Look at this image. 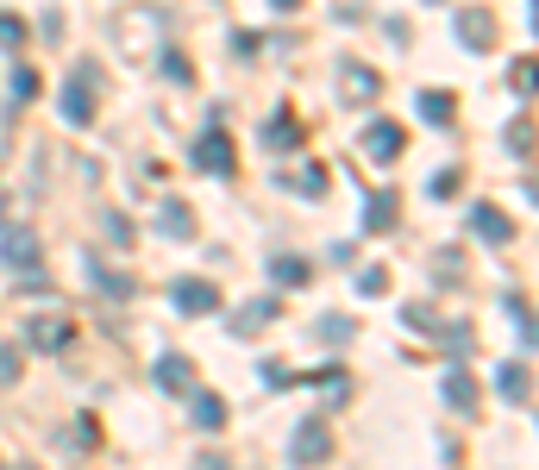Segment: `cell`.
Segmentation results:
<instances>
[{"label":"cell","instance_id":"ba28073f","mask_svg":"<svg viewBox=\"0 0 539 470\" xmlns=\"http://www.w3.org/2000/svg\"><path fill=\"white\" fill-rule=\"evenodd\" d=\"M289 458H295V464H320V458H333V433H326V420H301L295 439H289Z\"/></svg>","mask_w":539,"mask_h":470},{"label":"cell","instance_id":"7402d4cb","mask_svg":"<svg viewBox=\"0 0 539 470\" xmlns=\"http://www.w3.org/2000/svg\"><path fill=\"white\" fill-rule=\"evenodd\" d=\"M420 113H427L433 126H452V113H458V94H445V88H427V94H420Z\"/></svg>","mask_w":539,"mask_h":470},{"label":"cell","instance_id":"5bb4252c","mask_svg":"<svg viewBox=\"0 0 539 470\" xmlns=\"http://www.w3.org/2000/svg\"><path fill=\"white\" fill-rule=\"evenodd\" d=\"M157 232L163 239H195V207L189 201H163L157 207Z\"/></svg>","mask_w":539,"mask_h":470},{"label":"cell","instance_id":"7c38bea8","mask_svg":"<svg viewBox=\"0 0 539 470\" xmlns=\"http://www.w3.org/2000/svg\"><path fill=\"white\" fill-rule=\"evenodd\" d=\"M151 376H157V389H163V395H189V389H195V364L182 358V351H163Z\"/></svg>","mask_w":539,"mask_h":470},{"label":"cell","instance_id":"1f68e13d","mask_svg":"<svg viewBox=\"0 0 539 470\" xmlns=\"http://www.w3.org/2000/svg\"><path fill=\"white\" fill-rule=\"evenodd\" d=\"M433 276L445 282V289H452V282L464 276V270H458V251H439V257H433Z\"/></svg>","mask_w":539,"mask_h":470},{"label":"cell","instance_id":"603a6c76","mask_svg":"<svg viewBox=\"0 0 539 470\" xmlns=\"http://www.w3.org/2000/svg\"><path fill=\"white\" fill-rule=\"evenodd\" d=\"M351 333H358V326H351L345 314H320V320H314V339H320V345H345Z\"/></svg>","mask_w":539,"mask_h":470},{"label":"cell","instance_id":"836d02e7","mask_svg":"<svg viewBox=\"0 0 539 470\" xmlns=\"http://www.w3.org/2000/svg\"><path fill=\"white\" fill-rule=\"evenodd\" d=\"M508 82H514V94H521V101H527V94H533V69H527V57H521V63H514V69H508Z\"/></svg>","mask_w":539,"mask_h":470},{"label":"cell","instance_id":"4fadbf2b","mask_svg":"<svg viewBox=\"0 0 539 470\" xmlns=\"http://www.w3.org/2000/svg\"><path fill=\"white\" fill-rule=\"evenodd\" d=\"M458 44L489 51V44H496V13H489V7H464V13H458Z\"/></svg>","mask_w":539,"mask_h":470},{"label":"cell","instance_id":"4316f807","mask_svg":"<svg viewBox=\"0 0 539 470\" xmlns=\"http://www.w3.org/2000/svg\"><path fill=\"white\" fill-rule=\"evenodd\" d=\"M508 151L521 157V163H533V120H527V113H521V120L508 126Z\"/></svg>","mask_w":539,"mask_h":470},{"label":"cell","instance_id":"83f0119b","mask_svg":"<svg viewBox=\"0 0 539 470\" xmlns=\"http://www.w3.org/2000/svg\"><path fill=\"white\" fill-rule=\"evenodd\" d=\"M289 188H295V195H314V201H320V195H326V170H320V163H308V170L289 176Z\"/></svg>","mask_w":539,"mask_h":470},{"label":"cell","instance_id":"484cf974","mask_svg":"<svg viewBox=\"0 0 539 470\" xmlns=\"http://www.w3.org/2000/svg\"><path fill=\"white\" fill-rule=\"evenodd\" d=\"M32 94H38V76H32V69H26V63H19V69H13V76H7V101H13V107H26V101H32Z\"/></svg>","mask_w":539,"mask_h":470},{"label":"cell","instance_id":"6da1fadb","mask_svg":"<svg viewBox=\"0 0 539 470\" xmlns=\"http://www.w3.org/2000/svg\"><path fill=\"white\" fill-rule=\"evenodd\" d=\"M163 32H170V13L163 7H132V13H120V26H113V51L126 63H151L163 51Z\"/></svg>","mask_w":539,"mask_h":470},{"label":"cell","instance_id":"f546056e","mask_svg":"<svg viewBox=\"0 0 539 470\" xmlns=\"http://www.w3.org/2000/svg\"><path fill=\"white\" fill-rule=\"evenodd\" d=\"M101 232H107V245H120V251L132 245V220L126 214H101Z\"/></svg>","mask_w":539,"mask_h":470},{"label":"cell","instance_id":"5b68a950","mask_svg":"<svg viewBox=\"0 0 539 470\" xmlns=\"http://www.w3.org/2000/svg\"><path fill=\"white\" fill-rule=\"evenodd\" d=\"M0 264H7L13 276H38V270H44V245H38V232H32V226H13L7 239H0Z\"/></svg>","mask_w":539,"mask_h":470},{"label":"cell","instance_id":"ffe728a7","mask_svg":"<svg viewBox=\"0 0 539 470\" xmlns=\"http://www.w3.org/2000/svg\"><path fill=\"white\" fill-rule=\"evenodd\" d=\"M189 395H195V389H189ZM189 420H195V427H207V433H220V427H226V402H220V395H195Z\"/></svg>","mask_w":539,"mask_h":470},{"label":"cell","instance_id":"cb8c5ba5","mask_svg":"<svg viewBox=\"0 0 539 470\" xmlns=\"http://www.w3.org/2000/svg\"><path fill=\"white\" fill-rule=\"evenodd\" d=\"M0 51H7V57L26 51V19H19V13H0Z\"/></svg>","mask_w":539,"mask_h":470},{"label":"cell","instance_id":"e0dca14e","mask_svg":"<svg viewBox=\"0 0 539 470\" xmlns=\"http://www.w3.org/2000/svg\"><path fill=\"white\" fill-rule=\"evenodd\" d=\"M395 207H402V195H395V188H377L370 207H364V232H389L395 226Z\"/></svg>","mask_w":539,"mask_h":470},{"label":"cell","instance_id":"9a60e30c","mask_svg":"<svg viewBox=\"0 0 539 470\" xmlns=\"http://www.w3.org/2000/svg\"><path fill=\"white\" fill-rule=\"evenodd\" d=\"M445 402H452L458 414H477V376L464 370V364H452V370H445Z\"/></svg>","mask_w":539,"mask_h":470},{"label":"cell","instance_id":"f1b7e54d","mask_svg":"<svg viewBox=\"0 0 539 470\" xmlns=\"http://www.w3.org/2000/svg\"><path fill=\"white\" fill-rule=\"evenodd\" d=\"M151 63H163V76H170V82H182V88L195 82V69H189V57H182V51H157Z\"/></svg>","mask_w":539,"mask_h":470},{"label":"cell","instance_id":"4dcf8cb0","mask_svg":"<svg viewBox=\"0 0 539 470\" xmlns=\"http://www.w3.org/2000/svg\"><path fill=\"white\" fill-rule=\"evenodd\" d=\"M257 376H264V389H289L295 383V376L283 370V358H264V364H257Z\"/></svg>","mask_w":539,"mask_h":470},{"label":"cell","instance_id":"8fae6325","mask_svg":"<svg viewBox=\"0 0 539 470\" xmlns=\"http://www.w3.org/2000/svg\"><path fill=\"white\" fill-rule=\"evenodd\" d=\"M276 314H283V301H276V295H251L245 308L232 314V333H239V339H251V333H264V326H270Z\"/></svg>","mask_w":539,"mask_h":470},{"label":"cell","instance_id":"d6986e66","mask_svg":"<svg viewBox=\"0 0 539 470\" xmlns=\"http://www.w3.org/2000/svg\"><path fill=\"white\" fill-rule=\"evenodd\" d=\"M264 145L270 151H295L301 145V120H295V113H276V120L264 126Z\"/></svg>","mask_w":539,"mask_h":470},{"label":"cell","instance_id":"d4e9b609","mask_svg":"<svg viewBox=\"0 0 539 470\" xmlns=\"http://www.w3.org/2000/svg\"><path fill=\"white\" fill-rule=\"evenodd\" d=\"M19 370H26V345L0 339V389H7V383H19Z\"/></svg>","mask_w":539,"mask_h":470},{"label":"cell","instance_id":"8992f818","mask_svg":"<svg viewBox=\"0 0 539 470\" xmlns=\"http://www.w3.org/2000/svg\"><path fill=\"white\" fill-rule=\"evenodd\" d=\"M195 170H201V176H232V170H239V157H232V138H226V126H207V132L195 138Z\"/></svg>","mask_w":539,"mask_h":470},{"label":"cell","instance_id":"2e32d148","mask_svg":"<svg viewBox=\"0 0 539 470\" xmlns=\"http://www.w3.org/2000/svg\"><path fill=\"white\" fill-rule=\"evenodd\" d=\"M88 282H95L101 295H113V301H132V289H138V282H132L126 270H107L101 257H88Z\"/></svg>","mask_w":539,"mask_h":470},{"label":"cell","instance_id":"ac0fdd59","mask_svg":"<svg viewBox=\"0 0 539 470\" xmlns=\"http://www.w3.org/2000/svg\"><path fill=\"white\" fill-rule=\"evenodd\" d=\"M496 389L508 395V402H527V395H533V376H527V358H521V364L508 358V364L496 370Z\"/></svg>","mask_w":539,"mask_h":470},{"label":"cell","instance_id":"e575fe53","mask_svg":"<svg viewBox=\"0 0 539 470\" xmlns=\"http://www.w3.org/2000/svg\"><path fill=\"white\" fill-rule=\"evenodd\" d=\"M270 7H283V13H295V7H301V0H270Z\"/></svg>","mask_w":539,"mask_h":470},{"label":"cell","instance_id":"44dd1931","mask_svg":"<svg viewBox=\"0 0 539 470\" xmlns=\"http://www.w3.org/2000/svg\"><path fill=\"white\" fill-rule=\"evenodd\" d=\"M270 276H276V289H301V282H308L314 276V264H308V257H276V264H270Z\"/></svg>","mask_w":539,"mask_h":470},{"label":"cell","instance_id":"30bf717a","mask_svg":"<svg viewBox=\"0 0 539 470\" xmlns=\"http://www.w3.org/2000/svg\"><path fill=\"white\" fill-rule=\"evenodd\" d=\"M471 232H477L483 245H514V220L502 214V207H489V201L471 207Z\"/></svg>","mask_w":539,"mask_h":470},{"label":"cell","instance_id":"7a4b0ae2","mask_svg":"<svg viewBox=\"0 0 539 470\" xmlns=\"http://www.w3.org/2000/svg\"><path fill=\"white\" fill-rule=\"evenodd\" d=\"M95 88H101V69H95V63H76V69H69V82H63V94H57L63 126H95Z\"/></svg>","mask_w":539,"mask_h":470},{"label":"cell","instance_id":"d6a6232c","mask_svg":"<svg viewBox=\"0 0 539 470\" xmlns=\"http://www.w3.org/2000/svg\"><path fill=\"white\" fill-rule=\"evenodd\" d=\"M358 295H389V276L383 270H358Z\"/></svg>","mask_w":539,"mask_h":470},{"label":"cell","instance_id":"3957f363","mask_svg":"<svg viewBox=\"0 0 539 470\" xmlns=\"http://www.w3.org/2000/svg\"><path fill=\"white\" fill-rule=\"evenodd\" d=\"M170 308H176V314H189V320L220 314V289H214L207 276H176V282H170Z\"/></svg>","mask_w":539,"mask_h":470},{"label":"cell","instance_id":"52a82bcc","mask_svg":"<svg viewBox=\"0 0 539 470\" xmlns=\"http://www.w3.org/2000/svg\"><path fill=\"white\" fill-rule=\"evenodd\" d=\"M339 94H345V107H370L383 94V76L364 63H339Z\"/></svg>","mask_w":539,"mask_h":470},{"label":"cell","instance_id":"277c9868","mask_svg":"<svg viewBox=\"0 0 539 470\" xmlns=\"http://www.w3.org/2000/svg\"><path fill=\"white\" fill-rule=\"evenodd\" d=\"M26 345L63 358V351L76 345V326H69V314H26Z\"/></svg>","mask_w":539,"mask_h":470},{"label":"cell","instance_id":"9c48e42d","mask_svg":"<svg viewBox=\"0 0 539 470\" xmlns=\"http://www.w3.org/2000/svg\"><path fill=\"white\" fill-rule=\"evenodd\" d=\"M402 145H408V132L395 126V120H370L364 126V157L370 163H395V157H402Z\"/></svg>","mask_w":539,"mask_h":470}]
</instances>
